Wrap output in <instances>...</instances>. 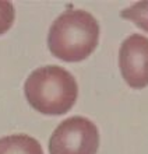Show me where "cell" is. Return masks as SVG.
<instances>
[{
  "instance_id": "6da1fadb",
  "label": "cell",
  "mask_w": 148,
  "mask_h": 154,
  "mask_svg": "<svg viewBox=\"0 0 148 154\" xmlns=\"http://www.w3.org/2000/svg\"><path fill=\"white\" fill-rule=\"evenodd\" d=\"M99 39V24L84 10H67L52 23L48 45L53 56L66 62L88 57Z\"/></svg>"
},
{
  "instance_id": "7a4b0ae2",
  "label": "cell",
  "mask_w": 148,
  "mask_h": 154,
  "mask_svg": "<svg viewBox=\"0 0 148 154\" xmlns=\"http://www.w3.org/2000/svg\"><path fill=\"white\" fill-rule=\"evenodd\" d=\"M24 93L29 105L41 114L62 115L71 109L78 95V85L70 72L60 66L38 67L28 76Z\"/></svg>"
},
{
  "instance_id": "3957f363",
  "label": "cell",
  "mask_w": 148,
  "mask_h": 154,
  "mask_svg": "<svg viewBox=\"0 0 148 154\" xmlns=\"http://www.w3.org/2000/svg\"><path fill=\"white\" fill-rule=\"evenodd\" d=\"M99 132L84 116H73L57 126L49 140L50 154H96Z\"/></svg>"
},
{
  "instance_id": "277c9868",
  "label": "cell",
  "mask_w": 148,
  "mask_h": 154,
  "mask_svg": "<svg viewBox=\"0 0 148 154\" xmlns=\"http://www.w3.org/2000/svg\"><path fill=\"white\" fill-rule=\"evenodd\" d=\"M120 72L133 88L148 85V38L133 34L123 41L119 53Z\"/></svg>"
},
{
  "instance_id": "5b68a950",
  "label": "cell",
  "mask_w": 148,
  "mask_h": 154,
  "mask_svg": "<svg viewBox=\"0 0 148 154\" xmlns=\"http://www.w3.org/2000/svg\"><path fill=\"white\" fill-rule=\"evenodd\" d=\"M0 154H44V150L28 134H10L0 139Z\"/></svg>"
},
{
  "instance_id": "8992f818",
  "label": "cell",
  "mask_w": 148,
  "mask_h": 154,
  "mask_svg": "<svg viewBox=\"0 0 148 154\" xmlns=\"http://www.w3.org/2000/svg\"><path fill=\"white\" fill-rule=\"evenodd\" d=\"M120 16L126 20H131L138 28L148 32V2H140L124 8Z\"/></svg>"
},
{
  "instance_id": "52a82bcc",
  "label": "cell",
  "mask_w": 148,
  "mask_h": 154,
  "mask_svg": "<svg viewBox=\"0 0 148 154\" xmlns=\"http://www.w3.org/2000/svg\"><path fill=\"white\" fill-rule=\"evenodd\" d=\"M14 17H16V11L13 3L0 0V35L11 28Z\"/></svg>"
}]
</instances>
